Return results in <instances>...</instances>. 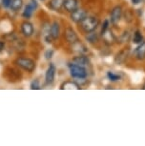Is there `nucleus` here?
I'll use <instances>...</instances> for the list:
<instances>
[{
    "label": "nucleus",
    "instance_id": "22",
    "mask_svg": "<svg viewBox=\"0 0 145 146\" xmlns=\"http://www.w3.org/2000/svg\"><path fill=\"white\" fill-rule=\"evenodd\" d=\"M129 37H130V34H129V32H124L123 34L120 35V36L119 37V39H117V42L119 43H125V42H127L128 40H129Z\"/></svg>",
    "mask_w": 145,
    "mask_h": 146
},
{
    "label": "nucleus",
    "instance_id": "26",
    "mask_svg": "<svg viewBox=\"0 0 145 146\" xmlns=\"http://www.w3.org/2000/svg\"><path fill=\"white\" fill-rule=\"evenodd\" d=\"M45 58L46 59H51L52 57H53V56H54V51L52 50V49H49V50H47L46 51V53H45Z\"/></svg>",
    "mask_w": 145,
    "mask_h": 146
},
{
    "label": "nucleus",
    "instance_id": "17",
    "mask_svg": "<svg viewBox=\"0 0 145 146\" xmlns=\"http://www.w3.org/2000/svg\"><path fill=\"white\" fill-rule=\"evenodd\" d=\"M61 90H80V86L75 81H65L60 86Z\"/></svg>",
    "mask_w": 145,
    "mask_h": 146
},
{
    "label": "nucleus",
    "instance_id": "9",
    "mask_svg": "<svg viewBox=\"0 0 145 146\" xmlns=\"http://www.w3.org/2000/svg\"><path fill=\"white\" fill-rule=\"evenodd\" d=\"M21 33L23 34L24 36L26 37H31L34 33V25L29 21H24L21 24Z\"/></svg>",
    "mask_w": 145,
    "mask_h": 146
},
{
    "label": "nucleus",
    "instance_id": "15",
    "mask_svg": "<svg viewBox=\"0 0 145 146\" xmlns=\"http://www.w3.org/2000/svg\"><path fill=\"white\" fill-rule=\"evenodd\" d=\"M50 35L53 39H57L60 35V25L58 22L54 21L50 26Z\"/></svg>",
    "mask_w": 145,
    "mask_h": 146
},
{
    "label": "nucleus",
    "instance_id": "12",
    "mask_svg": "<svg viewBox=\"0 0 145 146\" xmlns=\"http://www.w3.org/2000/svg\"><path fill=\"white\" fill-rule=\"evenodd\" d=\"M135 57L138 60H143L145 59V41H142L140 44L136 48L135 52H134Z\"/></svg>",
    "mask_w": 145,
    "mask_h": 146
},
{
    "label": "nucleus",
    "instance_id": "20",
    "mask_svg": "<svg viewBox=\"0 0 145 146\" xmlns=\"http://www.w3.org/2000/svg\"><path fill=\"white\" fill-rule=\"evenodd\" d=\"M23 7V0H12L10 9L13 12H18Z\"/></svg>",
    "mask_w": 145,
    "mask_h": 146
},
{
    "label": "nucleus",
    "instance_id": "31",
    "mask_svg": "<svg viewBox=\"0 0 145 146\" xmlns=\"http://www.w3.org/2000/svg\"><path fill=\"white\" fill-rule=\"evenodd\" d=\"M142 89H143V90H145V83L143 84V87H142Z\"/></svg>",
    "mask_w": 145,
    "mask_h": 146
},
{
    "label": "nucleus",
    "instance_id": "16",
    "mask_svg": "<svg viewBox=\"0 0 145 146\" xmlns=\"http://www.w3.org/2000/svg\"><path fill=\"white\" fill-rule=\"evenodd\" d=\"M72 48L73 49V51L78 53L79 54H86L89 51L88 48L85 45H83L82 43L79 42V41H77L75 44H72Z\"/></svg>",
    "mask_w": 145,
    "mask_h": 146
},
{
    "label": "nucleus",
    "instance_id": "6",
    "mask_svg": "<svg viewBox=\"0 0 145 146\" xmlns=\"http://www.w3.org/2000/svg\"><path fill=\"white\" fill-rule=\"evenodd\" d=\"M122 16V9L120 6H116L113 8V10L111 11V15H110V18H111V23L113 25H117L119 22L120 21Z\"/></svg>",
    "mask_w": 145,
    "mask_h": 146
},
{
    "label": "nucleus",
    "instance_id": "8",
    "mask_svg": "<svg viewBox=\"0 0 145 146\" xmlns=\"http://www.w3.org/2000/svg\"><path fill=\"white\" fill-rule=\"evenodd\" d=\"M65 38H66L67 42L70 44H75L77 42V41H79L77 34H76L75 30L73 28H71V27L65 30Z\"/></svg>",
    "mask_w": 145,
    "mask_h": 146
},
{
    "label": "nucleus",
    "instance_id": "3",
    "mask_svg": "<svg viewBox=\"0 0 145 146\" xmlns=\"http://www.w3.org/2000/svg\"><path fill=\"white\" fill-rule=\"evenodd\" d=\"M70 70V75L73 78H87L88 73L85 67H82V66L73 64V63H69L68 64Z\"/></svg>",
    "mask_w": 145,
    "mask_h": 146
},
{
    "label": "nucleus",
    "instance_id": "28",
    "mask_svg": "<svg viewBox=\"0 0 145 146\" xmlns=\"http://www.w3.org/2000/svg\"><path fill=\"white\" fill-rule=\"evenodd\" d=\"M5 51V42L0 40V54H2Z\"/></svg>",
    "mask_w": 145,
    "mask_h": 146
},
{
    "label": "nucleus",
    "instance_id": "29",
    "mask_svg": "<svg viewBox=\"0 0 145 146\" xmlns=\"http://www.w3.org/2000/svg\"><path fill=\"white\" fill-rule=\"evenodd\" d=\"M141 0H131V2L133 3V5H138L140 3Z\"/></svg>",
    "mask_w": 145,
    "mask_h": 146
},
{
    "label": "nucleus",
    "instance_id": "23",
    "mask_svg": "<svg viewBox=\"0 0 145 146\" xmlns=\"http://www.w3.org/2000/svg\"><path fill=\"white\" fill-rule=\"evenodd\" d=\"M107 76H108L109 80L113 81V82L119 81V79H120V76L119 75H117V74L113 73V72H108V73H107Z\"/></svg>",
    "mask_w": 145,
    "mask_h": 146
},
{
    "label": "nucleus",
    "instance_id": "2",
    "mask_svg": "<svg viewBox=\"0 0 145 146\" xmlns=\"http://www.w3.org/2000/svg\"><path fill=\"white\" fill-rule=\"evenodd\" d=\"M15 63L19 68L23 69L24 71L29 72V73H32L35 70V67H36L34 60L28 58V57H18V58L15 59Z\"/></svg>",
    "mask_w": 145,
    "mask_h": 146
},
{
    "label": "nucleus",
    "instance_id": "30",
    "mask_svg": "<svg viewBox=\"0 0 145 146\" xmlns=\"http://www.w3.org/2000/svg\"><path fill=\"white\" fill-rule=\"evenodd\" d=\"M2 7V0H0V8Z\"/></svg>",
    "mask_w": 145,
    "mask_h": 146
},
{
    "label": "nucleus",
    "instance_id": "11",
    "mask_svg": "<svg viewBox=\"0 0 145 146\" xmlns=\"http://www.w3.org/2000/svg\"><path fill=\"white\" fill-rule=\"evenodd\" d=\"M101 36H102V38H103L104 43L108 46L112 45V44H114L117 41V38H116V36H115V35L113 34V32L110 31L109 29L106 32L103 33V34L101 35Z\"/></svg>",
    "mask_w": 145,
    "mask_h": 146
},
{
    "label": "nucleus",
    "instance_id": "1",
    "mask_svg": "<svg viewBox=\"0 0 145 146\" xmlns=\"http://www.w3.org/2000/svg\"><path fill=\"white\" fill-rule=\"evenodd\" d=\"M99 25V19L94 15H87L85 19L80 23L81 29L85 33L95 31Z\"/></svg>",
    "mask_w": 145,
    "mask_h": 146
},
{
    "label": "nucleus",
    "instance_id": "24",
    "mask_svg": "<svg viewBox=\"0 0 145 146\" xmlns=\"http://www.w3.org/2000/svg\"><path fill=\"white\" fill-rule=\"evenodd\" d=\"M31 89L32 90H39L40 89V83L38 79H34L31 83Z\"/></svg>",
    "mask_w": 145,
    "mask_h": 146
},
{
    "label": "nucleus",
    "instance_id": "25",
    "mask_svg": "<svg viewBox=\"0 0 145 146\" xmlns=\"http://www.w3.org/2000/svg\"><path fill=\"white\" fill-rule=\"evenodd\" d=\"M109 25H110V23H109V20H108V19H106V20H104V22H103V24H102V26H101L100 35H102L103 33L107 31V30L109 29Z\"/></svg>",
    "mask_w": 145,
    "mask_h": 146
},
{
    "label": "nucleus",
    "instance_id": "27",
    "mask_svg": "<svg viewBox=\"0 0 145 146\" xmlns=\"http://www.w3.org/2000/svg\"><path fill=\"white\" fill-rule=\"evenodd\" d=\"M11 3H12V0H2V7L8 9V8H10Z\"/></svg>",
    "mask_w": 145,
    "mask_h": 146
},
{
    "label": "nucleus",
    "instance_id": "14",
    "mask_svg": "<svg viewBox=\"0 0 145 146\" xmlns=\"http://www.w3.org/2000/svg\"><path fill=\"white\" fill-rule=\"evenodd\" d=\"M63 8L68 13H73L78 8V0H65Z\"/></svg>",
    "mask_w": 145,
    "mask_h": 146
},
{
    "label": "nucleus",
    "instance_id": "18",
    "mask_svg": "<svg viewBox=\"0 0 145 146\" xmlns=\"http://www.w3.org/2000/svg\"><path fill=\"white\" fill-rule=\"evenodd\" d=\"M64 1L65 0H50L49 2V8L53 11H59L63 7V4H64Z\"/></svg>",
    "mask_w": 145,
    "mask_h": 146
},
{
    "label": "nucleus",
    "instance_id": "5",
    "mask_svg": "<svg viewBox=\"0 0 145 146\" xmlns=\"http://www.w3.org/2000/svg\"><path fill=\"white\" fill-rule=\"evenodd\" d=\"M38 4L36 0H30V3L27 4L25 8H24V11L22 13V16L24 18H30L32 15V13L35 12V10L37 9Z\"/></svg>",
    "mask_w": 145,
    "mask_h": 146
},
{
    "label": "nucleus",
    "instance_id": "7",
    "mask_svg": "<svg viewBox=\"0 0 145 146\" xmlns=\"http://www.w3.org/2000/svg\"><path fill=\"white\" fill-rule=\"evenodd\" d=\"M56 68L53 63H51L49 65V67L46 71L45 74V82L46 84H52L54 80V78H56Z\"/></svg>",
    "mask_w": 145,
    "mask_h": 146
},
{
    "label": "nucleus",
    "instance_id": "32",
    "mask_svg": "<svg viewBox=\"0 0 145 146\" xmlns=\"http://www.w3.org/2000/svg\"><path fill=\"white\" fill-rule=\"evenodd\" d=\"M42 1H43V0H42Z\"/></svg>",
    "mask_w": 145,
    "mask_h": 146
},
{
    "label": "nucleus",
    "instance_id": "19",
    "mask_svg": "<svg viewBox=\"0 0 145 146\" xmlns=\"http://www.w3.org/2000/svg\"><path fill=\"white\" fill-rule=\"evenodd\" d=\"M85 38H86L87 42H89L91 44H95V43H97L98 41V38H99V36H98V35L95 31H93V32L87 33Z\"/></svg>",
    "mask_w": 145,
    "mask_h": 146
},
{
    "label": "nucleus",
    "instance_id": "21",
    "mask_svg": "<svg viewBox=\"0 0 145 146\" xmlns=\"http://www.w3.org/2000/svg\"><path fill=\"white\" fill-rule=\"evenodd\" d=\"M142 41H143V35H142L141 32L139 31V30H136V31L134 33V35H133V42L138 45Z\"/></svg>",
    "mask_w": 145,
    "mask_h": 146
},
{
    "label": "nucleus",
    "instance_id": "13",
    "mask_svg": "<svg viewBox=\"0 0 145 146\" xmlns=\"http://www.w3.org/2000/svg\"><path fill=\"white\" fill-rule=\"evenodd\" d=\"M128 56H129V50L128 49H124L121 50L119 53L117 54L116 57H115V62L117 64H123L127 60Z\"/></svg>",
    "mask_w": 145,
    "mask_h": 146
},
{
    "label": "nucleus",
    "instance_id": "10",
    "mask_svg": "<svg viewBox=\"0 0 145 146\" xmlns=\"http://www.w3.org/2000/svg\"><path fill=\"white\" fill-rule=\"evenodd\" d=\"M72 63L82 66V67H87L90 65V59L88 56H86V54H78L72 59Z\"/></svg>",
    "mask_w": 145,
    "mask_h": 146
},
{
    "label": "nucleus",
    "instance_id": "4",
    "mask_svg": "<svg viewBox=\"0 0 145 146\" xmlns=\"http://www.w3.org/2000/svg\"><path fill=\"white\" fill-rule=\"evenodd\" d=\"M88 15V13L84 9L81 8H77L75 11H73V13H71V20L75 23H81L82 21L85 19L86 16Z\"/></svg>",
    "mask_w": 145,
    "mask_h": 146
}]
</instances>
